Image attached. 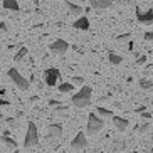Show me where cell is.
I'll use <instances>...</instances> for the list:
<instances>
[{"mask_svg":"<svg viewBox=\"0 0 153 153\" xmlns=\"http://www.w3.org/2000/svg\"><path fill=\"white\" fill-rule=\"evenodd\" d=\"M84 81H86V79H84L82 76H74L71 82H72L74 86H82V84H84Z\"/></svg>","mask_w":153,"mask_h":153,"instance_id":"cell-21","label":"cell"},{"mask_svg":"<svg viewBox=\"0 0 153 153\" xmlns=\"http://www.w3.org/2000/svg\"><path fill=\"white\" fill-rule=\"evenodd\" d=\"M0 30H7V25L5 24H0Z\"/></svg>","mask_w":153,"mask_h":153,"instance_id":"cell-30","label":"cell"},{"mask_svg":"<svg viewBox=\"0 0 153 153\" xmlns=\"http://www.w3.org/2000/svg\"><path fill=\"white\" fill-rule=\"evenodd\" d=\"M91 96H93V89H91L89 86H82L81 89H79V93L72 94V98H71L72 106L79 108V109L91 106Z\"/></svg>","mask_w":153,"mask_h":153,"instance_id":"cell-1","label":"cell"},{"mask_svg":"<svg viewBox=\"0 0 153 153\" xmlns=\"http://www.w3.org/2000/svg\"><path fill=\"white\" fill-rule=\"evenodd\" d=\"M59 77H61V72H59V69H56V68H49V69L44 71V81L49 88H54V86L57 84Z\"/></svg>","mask_w":153,"mask_h":153,"instance_id":"cell-5","label":"cell"},{"mask_svg":"<svg viewBox=\"0 0 153 153\" xmlns=\"http://www.w3.org/2000/svg\"><path fill=\"white\" fill-rule=\"evenodd\" d=\"M86 146H88V138H86V133L79 131V133L74 136V140L71 141V150H72V152H81V150L86 148Z\"/></svg>","mask_w":153,"mask_h":153,"instance_id":"cell-6","label":"cell"},{"mask_svg":"<svg viewBox=\"0 0 153 153\" xmlns=\"http://www.w3.org/2000/svg\"><path fill=\"white\" fill-rule=\"evenodd\" d=\"M96 111H98L99 116H108V118H113V111L108 108H103V106H98L96 108Z\"/></svg>","mask_w":153,"mask_h":153,"instance_id":"cell-18","label":"cell"},{"mask_svg":"<svg viewBox=\"0 0 153 153\" xmlns=\"http://www.w3.org/2000/svg\"><path fill=\"white\" fill-rule=\"evenodd\" d=\"M62 136V125L59 123H54V125H49L47 126V138L52 140V138H61Z\"/></svg>","mask_w":153,"mask_h":153,"instance_id":"cell-9","label":"cell"},{"mask_svg":"<svg viewBox=\"0 0 153 153\" xmlns=\"http://www.w3.org/2000/svg\"><path fill=\"white\" fill-rule=\"evenodd\" d=\"M74 89V84L72 82H62V84H59V91L61 93H71Z\"/></svg>","mask_w":153,"mask_h":153,"instance_id":"cell-19","label":"cell"},{"mask_svg":"<svg viewBox=\"0 0 153 153\" xmlns=\"http://www.w3.org/2000/svg\"><path fill=\"white\" fill-rule=\"evenodd\" d=\"M7 74H9V77L12 79V82H14V84L17 86L19 89H22V91H27V89H29V86H30V82H29L27 79H25V77H24L22 74H20V72H19V69L10 68Z\"/></svg>","mask_w":153,"mask_h":153,"instance_id":"cell-4","label":"cell"},{"mask_svg":"<svg viewBox=\"0 0 153 153\" xmlns=\"http://www.w3.org/2000/svg\"><path fill=\"white\" fill-rule=\"evenodd\" d=\"M0 141H2V143H4L9 150H17V146H19L17 141H15V140H12V138H9L7 135L2 136V138H0Z\"/></svg>","mask_w":153,"mask_h":153,"instance_id":"cell-13","label":"cell"},{"mask_svg":"<svg viewBox=\"0 0 153 153\" xmlns=\"http://www.w3.org/2000/svg\"><path fill=\"white\" fill-rule=\"evenodd\" d=\"M145 39H146V41H153V32H145Z\"/></svg>","mask_w":153,"mask_h":153,"instance_id":"cell-23","label":"cell"},{"mask_svg":"<svg viewBox=\"0 0 153 153\" xmlns=\"http://www.w3.org/2000/svg\"><path fill=\"white\" fill-rule=\"evenodd\" d=\"M113 123H114V126L118 128V131H121V133H125L126 128H128V120L123 116H114L113 114Z\"/></svg>","mask_w":153,"mask_h":153,"instance_id":"cell-11","label":"cell"},{"mask_svg":"<svg viewBox=\"0 0 153 153\" xmlns=\"http://www.w3.org/2000/svg\"><path fill=\"white\" fill-rule=\"evenodd\" d=\"M141 118H143V120H150V118H152V114H150V113H141Z\"/></svg>","mask_w":153,"mask_h":153,"instance_id":"cell-25","label":"cell"},{"mask_svg":"<svg viewBox=\"0 0 153 153\" xmlns=\"http://www.w3.org/2000/svg\"><path fill=\"white\" fill-rule=\"evenodd\" d=\"M39 143V133H37V126L36 123H29L27 125V133H25V138H24V148H34Z\"/></svg>","mask_w":153,"mask_h":153,"instance_id":"cell-2","label":"cell"},{"mask_svg":"<svg viewBox=\"0 0 153 153\" xmlns=\"http://www.w3.org/2000/svg\"><path fill=\"white\" fill-rule=\"evenodd\" d=\"M51 106H56V104H59V101H49Z\"/></svg>","mask_w":153,"mask_h":153,"instance_id":"cell-31","label":"cell"},{"mask_svg":"<svg viewBox=\"0 0 153 153\" xmlns=\"http://www.w3.org/2000/svg\"><path fill=\"white\" fill-rule=\"evenodd\" d=\"M136 20L143 25H152L153 24V10H146L141 12L140 9H136Z\"/></svg>","mask_w":153,"mask_h":153,"instance_id":"cell-7","label":"cell"},{"mask_svg":"<svg viewBox=\"0 0 153 153\" xmlns=\"http://www.w3.org/2000/svg\"><path fill=\"white\" fill-rule=\"evenodd\" d=\"M145 109H146V106H140V108H136V113H143Z\"/></svg>","mask_w":153,"mask_h":153,"instance_id":"cell-28","label":"cell"},{"mask_svg":"<svg viewBox=\"0 0 153 153\" xmlns=\"http://www.w3.org/2000/svg\"><path fill=\"white\" fill-rule=\"evenodd\" d=\"M103 128H104V120L99 116V114L91 113V114H89V120H88V126H86L88 135H96V133H99Z\"/></svg>","mask_w":153,"mask_h":153,"instance_id":"cell-3","label":"cell"},{"mask_svg":"<svg viewBox=\"0 0 153 153\" xmlns=\"http://www.w3.org/2000/svg\"><path fill=\"white\" fill-rule=\"evenodd\" d=\"M108 61H109V64H113V66H118V64H121L123 57L121 56H118V54H114V52H109Z\"/></svg>","mask_w":153,"mask_h":153,"instance_id":"cell-17","label":"cell"},{"mask_svg":"<svg viewBox=\"0 0 153 153\" xmlns=\"http://www.w3.org/2000/svg\"><path fill=\"white\" fill-rule=\"evenodd\" d=\"M49 49L52 51V52H56V54H66L68 49H69V44L64 41V39H57V41H54L49 45Z\"/></svg>","mask_w":153,"mask_h":153,"instance_id":"cell-8","label":"cell"},{"mask_svg":"<svg viewBox=\"0 0 153 153\" xmlns=\"http://www.w3.org/2000/svg\"><path fill=\"white\" fill-rule=\"evenodd\" d=\"M148 130H150V123H145V125H141V126L138 128V131H140V133H146Z\"/></svg>","mask_w":153,"mask_h":153,"instance_id":"cell-22","label":"cell"},{"mask_svg":"<svg viewBox=\"0 0 153 153\" xmlns=\"http://www.w3.org/2000/svg\"><path fill=\"white\" fill-rule=\"evenodd\" d=\"M138 84H140V88H141V89H152L153 88V81H150V79H140L138 81Z\"/></svg>","mask_w":153,"mask_h":153,"instance_id":"cell-20","label":"cell"},{"mask_svg":"<svg viewBox=\"0 0 153 153\" xmlns=\"http://www.w3.org/2000/svg\"><path fill=\"white\" fill-rule=\"evenodd\" d=\"M146 62V57L145 56H138V61H136V64H145Z\"/></svg>","mask_w":153,"mask_h":153,"instance_id":"cell-24","label":"cell"},{"mask_svg":"<svg viewBox=\"0 0 153 153\" xmlns=\"http://www.w3.org/2000/svg\"><path fill=\"white\" fill-rule=\"evenodd\" d=\"M66 5H68V10L71 12L72 15H81L82 12H84L81 5H76V4H72V2H68Z\"/></svg>","mask_w":153,"mask_h":153,"instance_id":"cell-16","label":"cell"},{"mask_svg":"<svg viewBox=\"0 0 153 153\" xmlns=\"http://www.w3.org/2000/svg\"><path fill=\"white\" fill-rule=\"evenodd\" d=\"M4 9L19 12V10H20V7H19V2H17V0H4Z\"/></svg>","mask_w":153,"mask_h":153,"instance_id":"cell-15","label":"cell"},{"mask_svg":"<svg viewBox=\"0 0 153 153\" xmlns=\"http://www.w3.org/2000/svg\"><path fill=\"white\" fill-rule=\"evenodd\" d=\"M27 52H29V49L25 47V45H20V49L15 52V56H14V62H20L25 56H27Z\"/></svg>","mask_w":153,"mask_h":153,"instance_id":"cell-14","label":"cell"},{"mask_svg":"<svg viewBox=\"0 0 153 153\" xmlns=\"http://www.w3.org/2000/svg\"><path fill=\"white\" fill-rule=\"evenodd\" d=\"M64 109H68V106H56V108H54V111H64Z\"/></svg>","mask_w":153,"mask_h":153,"instance_id":"cell-26","label":"cell"},{"mask_svg":"<svg viewBox=\"0 0 153 153\" xmlns=\"http://www.w3.org/2000/svg\"><path fill=\"white\" fill-rule=\"evenodd\" d=\"M9 101H7V99H0V106H9Z\"/></svg>","mask_w":153,"mask_h":153,"instance_id":"cell-27","label":"cell"},{"mask_svg":"<svg viewBox=\"0 0 153 153\" xmlns=\"http://www.w3.org/2000/svg\"><path fill=\"white\" fill-rule=\"evenodd\" d=\"M89 5L93 7V9L104 10V9L113 7V0H89Z\"/></svg>","mask_w":153,"mask_h":153,"instance_id":"cell-10","label":"cell"},{"mask_svg":"<svg viewBox=\"0 0 153 153\" xmlns=\"http://www.w3.org/2000/svg\"><path fill=\"white\" fill-rule=\"evenodd\" d=\"M72 25H74V29H77V30H88V29H89V19L84 17V15H79V19H77Z\"/></svg>","mask_w":153,"mask_h":153,"instance_id":"cell-12","label":"cell"},{"mask_svg":"<svg viewBox=\"0 0 153 153\" xmlns=\"http://www.w3.org/2000/svg\"><path fill=\"white\" fill-rule=\"evenodd\" d=\"M14 121H15V118H7V123L9 125H14Z\"/></svg>","mask_w":153,"mask_h":153,"instance_id":"cell-29","label":"cell"},{"mask_svg":"<svg viewBox=\"0 0 153 153\" xmlns=\"http://www.w3.org/2000/svg\"><path fill=\"white\" fill-rule=\"evenodd\" d=\"M5 94V89H0V96H4Z\"/></svg>","mask_w":153,"mask_h":153,"instance_id":"cell-32","label":"cell"}]
</instances>
